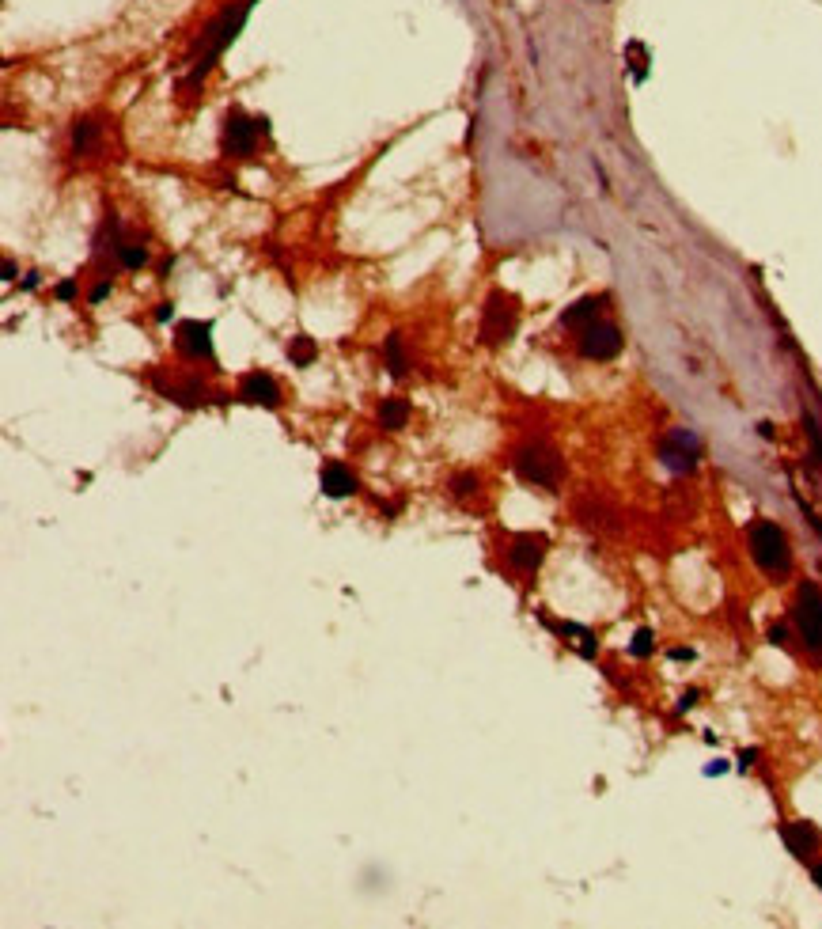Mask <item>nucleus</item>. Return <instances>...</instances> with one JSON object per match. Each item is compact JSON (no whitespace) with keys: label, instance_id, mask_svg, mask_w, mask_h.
<instances>
[{"label":"nucleus","instance_id":"f257e3e1","mask_svg":"<svg viewBox=\"0 0 822 929\" xmlns=\"http://www.w3.org/2000/svg\"><path fill=\"white\" fill-rule=\"evenodd\" d=\"M512 327H516V304H512V296L493 292V296H489V304H485V319H482L485 346L504 342V338L512 334Z\"/></svg>","mask_w":822,"mask_h":929},{"label":"nucleus","instance_id":"f03ea898","mask_svg":"<svg viewBox=\"0 0 822 929\" xmlns=\"http://www.w3.org/2000/svg\"><path fill=\"white\" fill-rule=\"evenodd\" d=\"M258 133H262V122H251V118H243L239 110H232V114L224 118V152H232V156H251L254 145H258Z\"/></svg>","mask_w":822,"mask_h":929},{"label":"nucleus","instance_id":"7ed1b4c3","mask_svg":"<svg viewBox=\"0 0 822 929\" xmlns=\"http://www.w3.org/2000/svg\"><path fill=\"white\" fill-rule=\"evenodd\" d=\"M239 399L254 402V406H269V410H277V406H281V391H277L273 376H266V372H251V376H243Z\"/></svg>","mask_w":822,"mask_h":929},{"label":"nucleus","instance_id":"20e7f679","mask_svg":"<svg viewBox=\"0 0 822 929\" xmlns=\"http://www.w3.org/2000/svg\"><path fill=\"white\" fill-rule=\"evenodd\" d=\"M209 334H213V327H209V323H197V319H190V323H182V327H179V349L186 353V357H209V353H213Z\"/></svg>","mask_w":822,"mask_h":929},{"label":"nucleus","instance_id":"39448f33","mask_svg":"<svg viewBox=\"0 0 822 929\" xmlns=\"http://www.w3.org/2000/svg\"><path fill=\"white\" fill-rule=\"evenodd\" d=\"M353 490H357V478L345 471L341 463H326L322 467V493L326 497H349Z\"/></svg>","mask_w":822,"mask_h":929},{"label":"nucleus","instance_id":"423d86ee","mask_svg":"<svg viewBox=\"0 0 822 929\" xmlns=\"http://www.w3.org/2000/svg\"><path fill=\"white\" fill-rule=\"evenodd\" d=\"M542 539H535V535H523V539H516V547H512V554H508V562L516 565V569H535L538 558H542Z\"/></svg>","mask_w":822,"mask_h":929},{"label":"nucleus","instance_id":"0eeeda50","mask_svg":"<svg viewBox=\"0 0 822 929\" xmlns=\"http://www.w3.org/2000/svg\"><path fill=\"white\" fill-rule=\"evenodd\" d=\"M614 349H618V334H614L610 327L591 330L588 342H584V353H588V357H610Z\"/></svg>","mask_w":822,"mask_h":929},{"label":"nucleus","instance_id":"6e6552de","mask_svg":"<svg viewBox=\"0 0 822 929\" xmlns=\"http://www.w3.org/2000/svg\"><path fill=\"white\" fill-rule=\"evenodd\" d=\"M406 414H410V406L402 399H383V406H379L383 429H402V425H406Z\"/></svg>","mask_w":822,"mask_h":929},{"label":"nucleus","instance_id":"1a4fd4ad","mask_svg":"<svg viewBox=\"0 0 822 929\" xmlns=\"http://www.w3.org/2000/svg\"><path fill=\"white\" fill-rule=\"evenodd\" d=\"M118 255H122V262H126L129 270H141L144 262H148V251H144L141 243H122Z\"/></svg>","mask_w":822,"mask_h":929},{"label":"nucleus","instance_id":"9d476101","mask_svg":"<svg viewBox=\"0 0 822 929\" xmlns=\"http://www.w3.org/2000/svg\"><path fill=\"white\" fill-rule=\"evenodd\" d=\"M387 365H391L394 376H402V372H406V357H402V342H398V334L387 338Z\"/></svg>","mask_w":822,"mask_h":929},{"label":"nucleus","instance_id":"9b49d317","mask_svg":"<svg viewBox=\"0 0 822 929\" xmlns=\"http://www.w3.org/2000/svg\"><path fill=\"white\" fill-rule=\"evenodd\" d=\"M288 357H292L296 365H307V361L315 357V346H311V338H292V346H288Z\"/></svg>","mask_w":822,"mask_h":929},{"label":"nucleus","instance_id":"f8f14e48","mask_svg":"<svg viewBox=\"0 0 822 929\" xmlns=\"http://www.w3.org/2000/svg\"><path fill=\"white\" fill-rule=\"evenodd\" d=\"M474 490H478V478H474V474H459V478H455V493H459V497H470Z\"/></svg>","mask_w":822,"mask_h":929},{"label":"nucleus","instance_id":"ddd939ff","mask_svg":"<svg viewBox=\"0 0 822 929\" xmlns=\"http://www.w3.org/2000/svg\"><path fill=\"white\" fill-rule=\"evenodd\" d=\"M107 292H110V281H103V285H95V289H91V300H103Z\"/></svg>","mask_w":822,"mask_h":929},{"label":"nucleus","instance_id":"4468645a","mask_svg":"<svg viewBox=\"0 0 822 929\" xmlns=\"http://www.w3.org/2000/svg\"><path fill=\"white\" fill-rule=\"evenodd\" d=\"M72 292H76V285H72V281H65V285H61V289H57V296H61V300H69Z\"/></svg>","mask_w":822,"mask_h":929},{"label":"nucleus","instance_id":"2eb2a0df","mask_svg":"<svg viewBox=\"0 0 822 929\" xmlns=\"http://www.w3.org/2000/svg\"><path fill=\"white\" fill-rule=\"evenodd\" d=\"M156 319H160V323H167V319H171V304H160V311H156Z\"/></svg>","mask_w":822,"mask_h":929}]
</instances>
